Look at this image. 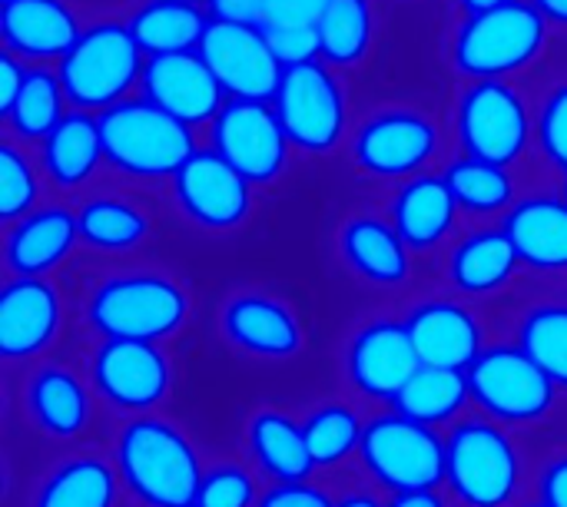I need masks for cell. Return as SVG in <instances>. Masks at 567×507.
Masks as SVG:
<instances>
[{
  "instance_id": "22",
  "label": "cell",
  "mask_w": 567,
  "mask_h": 507,
  "mask_svg": "<svg viewBox=\"0 0 567 507\" xmlns=\"http://www.w3.org/2000/svg\"><path fill=\"white\" fill-rule=\"evenodd\" d=\"M80 33V17L66 0H3L0 7L3 50L23 63H60Z\"/></svg>"
},
{
  "instance_id": "4",
  "label": "cell",
  "mask_w": 567,
  "mask_h": 507,
  "mask_svg": "<svg viewBox=\"0 0 567 507\" xmlns=\"http://www.w3.org/2000/svg\"><path fill=\"white\" fill-rule=\"evenodd\" d=\"M86 322L106 342H166L189 322L186 289L163 272H116L93 286Z\"/></svg>"
},
{
  "instance_id": "3",
  "label": "cell",
  "mask_w": 567,
  "mask_h": 507,
  "mask_svg": "<svg viewBox=\"0 0 567 507\" xmlns=\"http://www.w3.org/2000/svg\"><path fill=\"white\" fill-rule=\"evenodd\" d=\"M96 123L106 166L136 183L173 179L199 149L186 123L173 120L143 96H130L103 110Z\"/></svg>"
},
{
  "instance_id": "44",
  "label": "cell",
  "mask_w": 567,
  "mask_h": 507,
  "mask_svg": "<svg viewBox=\"0 0 567 507\" xmlns=\"http://www.w3.org/2000/svg\"><path fill=\"white\" fill-rule=\"evenodd\" d=\"M256 507H336L329 492L309 485V482H292V485H272L266 495H259Z\"/></svg>"
},
{
  "instance_id": "53",
  "label": "cell",
  "mask_w": 567,
  "mask_h": 507,
  "mask_svg": "<svg viewBox=\"0 0 567 507\" xmlns=\"http://www.w3.org/2000/svg\"><path fill=\"white\" fill-rule=\"evenodd\" d=\"M186 3H206V0H186Z\"/></svg>"
},
{
  "instance_id": "36",
  "label": "cell",
  "mask_w": 567,
  "mask_h": 507,
  "mask_svg": "<svg viewBox=\"0 0 567 507\" xmlns=\"http://www.w3.org/2000/svg\"><path fill=\"white\" fill-rule=\"evenodd\" d=\"M442 176H445L458 209L468 216H498L518 203L515 199V176L505 166L482 163L472 156H458L445 166Z\"/></svg>"
},
{
  "instance_id": "45",
  "label": "cell",
  "mask_w": 567,
  "mask_h": 507,
  "mask_svg": "<svg viewBox=\"0 0 567 507\" xmlns=\"http://www.w3.org/2000/svg\"><path fill=\"white\" fill-rule=\"evenodd\" d=\"M206 13L223 23L266 27V0H206Z\"/></svg>"
},
{
  "instance_id": "55",
  "label": "cell",
  "mask_w": 567,
  "mask_h": 507,
  "mask_svg": "<svg viewBox=\"0 0 567 507\" xmlns=\"http://www.w3.org/2000/svg\"><path fill=\"white\" fill-rule=\"evenodd\" d=\"M193 507H196V505H193Z\"/></svg>"
},
{
  "instance_id": "17",
  "label": "cell",
  "mask_w": 567,
  "mask_h": 507,
  "mask_svg": "<svg viewBox=\"0 0 567 507\" xmlns=\"http://www.w3.org/2000/svg\"><path fill=\"white\" fill-rule=\"evenodd\" d=\"M140 96L169 113L173 120L193 126H209L219 110L226 106V93L216 83L213 70L203 63L196 50L189 53H169V56H150Z\"/></svg>"
},
{
  "instance_id": "10",
  "label": "cell",
  "mask_w": 567,
  "mask_h": 507,
  "mask_svg": "<svg viewBox=\"0 0 567 507\" xmlns=\"http://www.w3.org/2000/svg\"><path fill=\"white\" fill-rule=\"evenodd\" d=\"M359 455L365 472L392 495L439 492L445 482V438L399 412H385L365 425Z\"/></svg>"
},
{
  "instance_id": "15",
  "label": "cell",
  "mask_w": 567,
  "mask_h": 507,
  "mask_svg": "<svg viewBox=\"0 0 567 507\" xmlns=\"http://www.w3.org/2000/svg\"><path fill=\"white\" fill-rule=\"evenodd\" d=\"M93 389L120 412L150 415L169 399L173 365L169 355L153 342H120L106 339L90 359Z\"/></svg>"
},
{
  "instance_id": "1",
  "label": "cell",
  "mask_w": 567,
  "mask_h": 507,
  "mask_svg": "<svg viewBox=\"0 0 567 507\" xmlns=\"http://www.w3.org/2000/svg\"><path fill=\"white\" fill-rule=\"evenodd\" d=\"M116 475L120 485L146 507H193L199 485H203V465L186 438L183 428H176L166 418L156 415H136L130 418L116 435Z\"/></svg>"
},
{
  "instance_id": "33",
  "label": "cell",
  "mask_w": 567,
  "mask_h": 507,
  "mask_svg": "<svg viewBox=\"0 0 567 507\" xmlns=\"http://www.w3.org/2000/svg\"><path fill=\"white\" fill-rule=\"evenodd\" d=\"M472 402L468 375L455 369H435V365H419V372L405 382V389L395 395L392 412L439 428L449 422H462L465 405Z\"/></svg>"
},
{
  "instance_id": "49",
  "label": "cell",
  "mask_w": 567,
  "mask_h": 507,
  "mask_svg": "<svg viewBox=\"0 0 567 507\" xmlns=\"http://www.w3.org/2000/svg\"><path fill=\"white\" fill-rule=\"evenodd\" d=\"M551 27L567 30V0H528Z\"/></svg>"
},
{
  "instance_id": "13",
  "label": "cell",
  "mask_w": 567,
  "mask_h": 507,
  "mask_svg": "<svg viewBox=\"0 0 567 507\" xmlns=\"http://www.w3.org/2000/svg\"><path fill=\"white\" fill-rule=\"evenodd\" d=\"M173 203L186 223L203 232H233L243 229L252 216V186L243 179L219 153L196 149L189 163L169 179Z\"/></svg>"
},
{
  "instance_id": "50",
  "label": "cell",
  "mask_w": 567,
  "mask_h": 507,
  "mask_svg": "<svg viewBox=\"0 0 567 507\" xmlns=\"http://www.w3.org/2000/svg\"><path fill=\"white\" fill-rule=\"evenodd\" d=\"M336 507H385L379 498L365 495V492H355V495H346L342 501H336Z\"/></svg>"
},
{
  "instance_id": "47",
  "label": "cell",
  "mask_w": 567,
  "mask_h": 507,
  "mask_svg": "<svg viewBox=\"0 0 567 507\" xmlns=\"http://www.w3.org/2000/svg\"><path fill=\"white\" fill-rule=\"evenodd\" d=\"M27 66L30 63H23L20 56H13V53H7L3 50V56H0V116L13 106V100L20 96V86H23V80H27Z\"/></svg>"
},
{
  "instance_id": "6",
  "label": "cell",
  "mask_w": 567,
  "mask_h": 507,
  "mask_svg": "<svg viewBox=\"0 0 567 507\" xmlns=\"http://www.w3.org/2000/svg\"><path fill=\"white\" fill-rule=\"evenodd\" d=\"M522 452L505 425L462 418L445 438V485L465 507H508L522 492Z\"/></svg>"
},
{
  "instance_id": "7",
  "label": "cell",
  "mask_w": 567,
  "mask_h": 507,
  "mask_svg": "<svg viewBox=\"0 0 567 507\" xmlns=\"http://www.w3.org/2000/svg\"><path fill=\"white\" fill-rule=\"evenodd\" d=\"M465 375L472 389V405L505 428L542 425L558 408L561 389L518 342L488 345Z\"/></svg>"
},
{
  "instance_id": "30",
  "label": "cell",
  "mask_w": 567,
  "mask_h": 507,
  "mask_svg": "<svg viewBox=\"0 0 567 507\" xmlns=\"http://www.w3.org/2000/svg\"><path fill=\"white\" fill-rule=\"evenodd\" d=\"M246 442H249V452H252L256 465L276 485L309 482V475L316 472L309 445H306V432L286 412H276V408L256 412L249 418Z\"/></svg>"
},
{
  "instance_id": "48",
  "label": "cell",
  "mask_w": 567,
  "mask_h": 507,
  "mask_svg": "<svg viewBox=\"0 0 567 507\" xmlns=\"http://www.w3.org/2000/svg\"><path fill=\"white\" fill-rule=\"evenodd\" d=\"M385 507H449L439 492H405V495H392V501Z\"/></svg>"
},
{
  "instance_id": "24",
  "label": "cell",
  "mask_w": 567,
  "mask_h": 507,
  "mask_svg": "<svg viewBox=\"0 0 567 507\" xmlns=\"http://www.w3.org/2000/svg\"><path fill=\"white\" fill-rule=\"evenodd\" d=\"M23 412L47 438L73 442L93 422L90 389L63 365H40L23 382Z\"/></svg>"
},
{
  "instance_id": "20",
  "label": "cell",
  "mask_w": 567,
  "mask_h": 507,
  "mask_svg": "<svg viewBox=\"0 0 567 507\" xmlns=\"http://www.w3.org/2000/svg\"><path fill=\"white\" fill-rule=\"evenodd\" d=\"M409 339L422 365L468 372L472 362L488 349L485 329L475 312L455 299H425L405 319Z\"/></svg>"
},
{
  "instance_id": "23",
  "label": "cell",
  "mask_w": 567,
  "mask_h": 507,
  "mask_svg": "<svg viewBox=\"0 0 567 507\" xmlns=\"http://www.w3.org/2000/svg\"><path fill=\"white\" fill-rule=\"evenodd\" d=\"M458 203L445 183V176L422 173L405 179L389 206V219L395 232L405 239L412 252H432L452 239L458 223Z\"/></svg>"
},
{
  "instance_id": "43",
  "label": "cell",
  "mask_w": 567,
  "mask_h": 507,
  "mask_svg": "<svg viewBox=\"0 0 567 507\" xmlns=\"http://www.w3.org/2000/svg\"><path fill=\"white\" fill-rule=\"evenodd\" d=\"M326 7L329 0H266V27H316Z\"/></svg>"
},
{
  "instance_id": "46",
  "label": "cell",
  "mask_w": 567,
  "mask_h": 507,
  "mask_svg": "<svg viewBox=\"0 0 567 507\" xmlns=\"http://www.w3.org/2000/svg\"><path fill=\"white\" fill-rule=\"evenodd\" d=\"M538 492L545 507H567V455H558L545 465Z\"/></svg>"
},
{
  "instance_id": "26",
  "label": "cell",
  "mask_w": 567,
  "mask_h": 507,
  "mask_svg": "<svg viewBox=\"0 0 567 507\" xmlns=\"http://www.w3.org/2000/svg\"><path fill=\"white\" fill-rule=\"evenodd\" d=\"M502 229L508 232L522 266L548 276L567 272V203L561 196L518 199Z\"/></svg>"
},
{
  "instance_id": "37",
  "label": "cell",
  "mask_w": 567,
  "mask_h": 507,
  "mask_svg": "<svg viewBox=\"0 0 567 507\" xmlns=\"http://www.w3.org/2000/svg\"><path fill=\"white\" fill-rule=\"evenodd\" d=\"M302 432H306L312 465L316 468H336L362 448L365 425L352 405L326 402V405L309 412V418L302 422Z\"/></svg>"
},
{
  "instance_id": "40",
  "label": "cell",
  "mask_w": 567,
  "mask_h": 507,
  "mask_svg": "<svg viewBox=\"0 0 567 507\" xmlns=\"http://www.w3.org/2000/svg\"><path fill=\"white\" fill-rule=\"evenodd\" d=\"M535 139L542 156L567 176V80L545 93L535 116Z\"/></svg>"
},
{
  "instance_id": "41",
  "label": "cell",
  "mask_w": 567,
  "mask_h": 507,
  "mask_svg": "<svg viewBox=\"0 0 567 507\" xmlns=\"http://www.w3.org/2000/svg\"><path fill=\"white\" fill-rule=\"evenodd\" d=\"M259 492L246 468L239 465H216L203 475L196 507H256Z\"/></svg>"
},
{
  "instance_id": "51",
  "label": "cell",
  "mask_w": 567,
  "mask_h": 507,
  "mask_svg": "<svg viewBox=\"0 0 567 507\" xmlns=\"http://www.w3.org/2000/svg\"><path fill=\"white\" fill-rule=\"evenodd\" d=\"M462 13H482V10H492V7H502V3H512V0H455Z\"/></svg>"
},
{
  "instance_id": "9",
  "label": "cell",
  "mask_w": 567,
  "mask_h": 507,
  "mask_svg": "<svg viewBox=\"0 0 567 507\" xmlns=\"http://www.w3.org/2000/svg\"><path fill=\"white\" fill-rule=\"evenodd\" d=\"M455 136L462 156L512 169L532 146L535 116L512 80H478L455 103Z\"/></svg>"
},
{
  "instance_id": "31",
  "label": "cell",
  "mask_w": 567,
  "mask_h": 507,
  "mask_svg": "<svg viewBox=\"0 0 567 507\" xmlns=\"http://www.w3.org/2000/svg\"><path fill=\"white\" fill-rule=\"evenodd\" d=\"M116 498H120L116 465L96 455H76L56 465L40 482L30 507H116Z\"/></svg>"
},
{
  "instance_id": "54",
  "label": "cell",
  "mask_w": 567,
  "mask_h": 507,
  "mask_svg": "<svg viewBox=\"0 0 567 507\" xmlns=\"http://www.w3.org/2000/svg\"><path fill=\"white\" fill-rule=\"evenodd\" d=\"M532 507H545V505H542V501H538V505H532Z\"/></svg>"
},
{
  "instance_id": "19",
  "label": "cell",
  "mask_w": 567,
  "mask_h": 507,
  "mask_svg": "<svg viewBox=\"0 0 567 507\" xmlns=\"http://www.w3.org/2000/svg\"><path fill=\"white\" fill-rule=\"evenodd\" d=\"M63 325V299L50 279H10L0 292V355L30 362L43 355Z\"/></svg>"
},
{
  "instance_id": "14",
  "label": "cell",
  "mask_w": 567,
  "mask_h": 507,
  "mask_svg": "<svg viewBox=\"0 0 567 507\" xmlns=\"http://www.w3.org/2000/svg\"><path fill=\"white\" fill-rule=\"evenodd\" d=\"M196 53L213 70L226 100L272 103L279 80H282V66L272 56L262 27H239V23L209 20Z\"/></svg>"
},
{
  "instance_id": "5",
  "label": "cell",
  "mask_w": 567,
  "mask_h": 507,
  "mask_svg": "<svg viewBox=\"0 0 567 507\" xmlns=\"http://www.w3.org/2000/svg\"><path fill=\"white\" fill-rule=\"evenodd\" d=\"M146 70V53L130 33L126 20L106 17L83 27L73 50L56 63L63 93L73 110L100 116L130 100Z\"/></svg>"
},
{
  "instance_id": "42",
  "label": "cell",
  "mask_w": 567,
  "mask_h": 507,
  "mask_svg": "<svg viewBox=\"0 0 567 507\" xmlns=\"http://www.w3.org/2000/svg\"><path fill=\"white\" fill-rule=\"evenodd\" d=\"M266 40L282 70L319 60V30L316 27H266Z\"/></svg>"
},
{
  "instance_id": "35",
  "label": "cell",
  "mask_w": 567,
  "mask_h": 507,
  "mask_svg": "<svg viewBox=\"0 0 567 507\" xmlns=\"http://www.w3.org/2000/svg\"><path fill=\"white\" fill-rule=\"evenodd\" d=\"M319 30V60L349 70L372 53L375 40V7L372 0H329L326 13L316 23Z\"/></svg>"
},
{
  "instance_id": "29",
  "label": "cell",
  "mask_w": 567,
  "mask_h": 507,
  "mask_svg": "<svg viewBox=\"0 0 567 507\" xmlns=\"http://www.w3.org/2000/svg\"><path fill=\"white\" fill-rule=\"evenodd\" d=\"M126 27L150 60L199 50V40L209 27V13L206 7L186 0H143L130 10Z\"/></svg>"
},
{
  "instance_id": "27",
  "label": "cell",
  "mask_w": 567,
  "mask_h": 507,
  "mask_svg": "<svg viewBox=\"0 0 567 507\" xmlns=\"http://www.w3.org/2000/svg\"><path fill=\"white\" fill-rule=\"evenodd\" d=\"M522 269V259L502 226H482L465 232L452 249H449V282L462 296H495L515 282Z\"/></svg>"
},
{
  "instance_id": "18",
  "label": "cell",
  "mask_w": 567,
  "mask_h": 507,
  "mask_svg": "<svg viewBox=\"0 0 567 507\" xmlns=\"http://www.w3.org/2000/svg\"><path fill=\"white\" fill-rule=\"evenodd\" d=\"M219 329L236 352L262 362L296 359L306 345L296 309L269 292H236L223 306Z\"/></svg>"
},
{
  "instance_id": "38",
  "label": "cell",
  "mask_w": 567,
  "mask_h": 507,
  "mask_svg": "<svg viewBox=\"0 0 567 507\" xmlns=\"http://www.w3.org/2000/svg\"><path fill=\"white\" fill-rule=\"evenodd\" d=\"M518 345L567 392V302H538L522 315Z\"/></svg>"
},
{
  "instance_id": "52",
  "label": "cell",
  "mask_w": 567,
  "mask_h": 507,
  "mask_svg": "<svg viewBox=\"0 0 567 507\" xmlns=\"http://www.w3.org/2000/svg\"><path fill=\"white\" fill-rule=\"evenodd\" d=\"M561 199L567 203V176H565V186H561Z\"/></svg>"
},
{
  "instance_id": "32",
  "label": "cell",
  "mask_w": 567,
  "mask_h": 507,
  "mask_svg": "<svg viewBox=\"0 0 567 507\" xmlns=\"http://www.w3.org/2000/svg\"><path fill=\"white\" fill-rule=\"evenodd\" d=\"M66 103L70 100L63 93L60 73L50 63H30L27 66V80L20 86V96L3 113L10 139L20 143V146L43 143L60 126V120L70 113Z\"/></svg>"
},
{
  "instance_id": "16",
  "label": "cell",
  "mask_w": 567,
  "mask_h": 507,
  "mask_svg": "<svg viewBox=\"0 0 567 507\" xmlns=\"http://www.w3.org/2000/svg\"><path fill=\"white\" fill-rule=\"evenodd\" d=\"M419 355L409 339L405 322L375 319L362 325L346 349V379L349 385L372 402H395L405 382L419 372Z\"/></svg>"
},
{
  "instance_id": "34",
  "label": "cell",
  "mask_w": 567,
  "mask_h": 507,
  "mask_svg": "<svg viewBox=\"0 0 567 507\" xmlns=\"http://www.w3.org/2000/svg\"><path fill=\"white\" fill-rule=\"evenodd\" d=\"M76 219L80 242L96 252H133L153 232L146 209L123 196H93L76 209Z\"/></svg>"
},
{
  "instance_id": "39",
  "label": "cell",
  "mask_w": 567,
  "mask_h": 507,
  "mask_svg": "<svg viewBox=\"0 0 567 507\" xmlns=\"http://www.w3.org/2000/svg\"><path fill=\"white\" fill-rule=\"evenodd\" d=\"M40 199V173L27 149L13 139L0 146V216L7 226L30 216Z\"/></svg>"
},
{
  "instance_id": "12",
  "label": "cell",
  "mask_w": 567,
  "mask_h": 507,
  "mask_svg": "<svg viewBox=\"0 0 567 507\" xmlns=\"http://www.w3.org/2000/svg\"><path fill=\"white\" fill-rule=\"evenodd\" d=\"M209 149L219 153L249 186H272L289 166V139L272 103L226 100L219 116L209 123Z\"/></svg>"
},
{
  "instance_id": "2",
  "label": "cell",
  "mask_w": 567,
  "mask_h": 507,
  "mask_svg": "<svg viewBox=\"0 0 567 507\" xmlns=\"http://www.w3.org/2000/svg\"><path fill=\"white\" fill-rule=\"evenodd\" d=\"M551 43V23L528 3L512 0L482 13H465L452 33V66L478 80H512L535 66Z\"/></svg>"
},
{
  "instance_id": "11",
  "label": "cell",
  "mask_w": 567,
  "mask_h": 507,
  "mask_svg": "<svg viewBox=\"0 0 567 507\" xmlns=\"http://www.w3.org/2000/svg\"><path fill=\"white\" fill-rule=\"evenodd\" d=\"M442 149L439 123L412 106H389L372 113L352 139V159L375 179H412Z\"/></svg>"
},
{
  "instance_id": "8",
  "label": "cell",
  "mask_w": 567,
  "mask_h": 507,
  "mask_svg": "<svg viewBox=\"0 0 567 507\" xmlns=\"http://www.w3.org/2000/svg\"><path fill=\"white\" fill-rule=\"evenodd\" d=\"M272 110L292 153L302 156H329L349 133V93L336 66L322 60L282 70Z\"/></svg>"
},
{
  "instance_id": "28",
  "label": "cell",
  "mask_w": 567,
  "mask_h": 507,
  "mask_svg": "<svg viewBox=\"0 0 567 507\" xmlns=\"http://www.w3.org/2000/svg\"><path fill=\"white\" fill-rule=\"evenodd\" d=\"M103 139L93 113L70 110L60 126L40 143V166L56 189L86 186L103 166Z\"/></svg>"
},
{
  "instance_id": "25",
  "label": "cell",
  "mask_w": 567,
  "mask_h": 507,
  "mask_svg": "<svg viewBox=\"0 0 567 507\" xmlns=\"http://www.w3.org/2000/svg\"><path fill=\"white\" fill-rule=\"evenodd\" d=\"M339 252L362 282L379 289L405 286L412 276V249L382 216H349L339 229Z\"/></svg>"
},
{
  "instance_id": "21",
  "label": "cell",
  "mask_w": 567,
  "mask_h": 507,
  "mask_svg": "<svg viewBox=\"0 0 567 507\" xmlns=\"http://www.w3.org/2000/svg\"><path fill=\"white\" fill-rule=\"evenodd\" d=\"M80 242V219L73 209L50 203L7 226L3 262L10 279H47L56 272Z\"/></svg>"
}]
</instances>
